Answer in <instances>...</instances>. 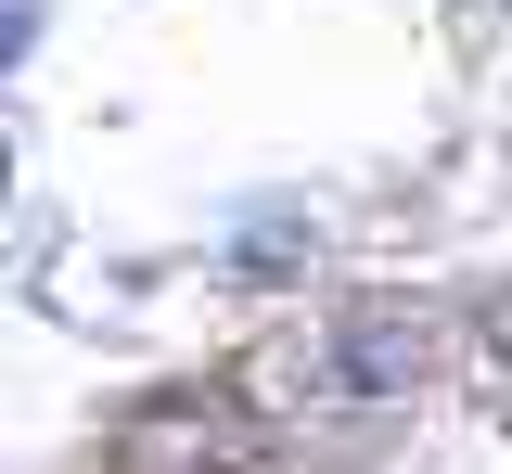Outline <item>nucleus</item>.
Wrapping results in <instances>:
<instances>
[]
</instances>
